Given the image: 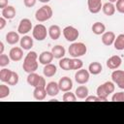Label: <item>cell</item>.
<instances>
[{"label":"cell","instance_id":"obj_1","mask_svg":"<svg viewBox=\"0 0 124 124\" xmlns=\"http://www.w3.org/2000/svg\"><path fill=\"white\" fill-rule=\"evenodd\" d=\"M38 58L39 56L36 51H29L23 60V70L28 74L35 72L38 69Z\"/></svg>","mask_w":124,"mask_h":124},{"label":"cell","instance_id":"obj_2","mask_svg":"<svg viewBox=\"0 0 124 124\" xmlns=\"http://www.w3.org/2000/svg\"><path fill=\"white\" fill-rule=\"evenodd\" d=\"M114 89H115V86L113 81H106L97 87L96 93H97V96L101 99V101L105 102L108 100V95L113 93Z\"/></svg>","mask_w":124,"mask_h":124},{"label":"cell","instance_id":"obj_3","mask_svg":"<svg viewBox=\"0 0 124 124\" xmlns=\"http://www.w3.org/2000/svg\"><path fill=\"white\" fill-rule=\"evenodd\" d=\"M69 54L74 58H78L80 56H83L87 52V46L83 43H73L70 45L68 48Z\"/></svg>","mask_w":124,"mask_h":124},{"label":"cell","instance_id":"obj_4","mask_svg":"<svg viewBox=\"0 0 124 124\" xmlns=\"http://www.w3.org/2000/svg\"><path fill=\"white\" fill-rule=\"evenodd\" d=\"M52 9L48 5H44L41 8H39L35 13V18L39 22H44L51 18L52 16Z\"/></svg>","mask_w":124,"mask_h":124},{"label":"cell","instance_id":"obj_5","mask_svg":"<svg viewBox=\"0 0 124 124\" xmlns=\"http://www.w3.org/2000/svg\"><path fill=\"white\" fill-rule=\"evenodd\" d=\"M27 83L33 87H37V86H46V82L45 78H43L42 76H39L38 74H36L35 72L28 74L27 76Z\"/></svg>","mask_w":124,"mask_h":124},{"label":"cell","instance_id":"obj_6","mask_svg":"<svg viewBox=\"0 0 124 124\" xmlns=\"http://www.w3.org/2000/svg\"><path fill=\"white\" fill-rule=\"evenodd\" d=\"M47 34H48V31L46 30V26L42 23H39L33 27L32 35H33V38L37 41H40V42L44 41L46 38Z\"/></svg>","mask_w":124,"mask_h":124},{"label":"cell","instance_id":"obj_7","mask_svg":"<svg viewBox=\"0 0 124 124\" xmlns=\"http://www.w3.org/2000/svg\"><path fill=\"white\" fill-rule=\"evenodd\" d=\"M63 36L68 42H75L78 38L79 32L74 26H66L63 29Z\"/></svg>","mask_w":124,"mask_h":124},{"label":"cell","instance_id":"obj_8","mask_svg":"<svg viewBox=\"0 0 124 124\" xmlns=\"http://www.w3.org/2000/svg\"><path fill=\"white\" fill-rule=\"evenodd\" d=\"M90 78V73L88 70L85 69H79L75 74V79L78 84H85L88 82Z\"/></svg>","mask_w":124,"mask_h":124},{"label":"cell","instance_id":"obj_9","mask_svg":"<svg viewBox=\"0 0 124 124\" xmlns=\"http://www.w3.org/2000/svg\"><path fill=\"white\" fill-rule=\"evenodd\" d=\"M111 79L120 89H124V71L123 70H117V69L114 70L111 73Z\"/></svg>","mask_w":124,"mask_h":124},{"label":"cell","instance_id":"obj_10","mask_svg":"<svg viewBox=\"0 0 124 124\" xmlns=\"http://www.w3.org/2000/svg\"><path fill=\"white\" fill-rule=\"evenodd\" d=\"M32 28H33V26H32L31 20L29 18H22L19 21V24L17 27V33H19L21 35H25L28 32H30Z\"/></svg>","mask_w":124,"mask_h":124},{"label":"cell","instance_id":"obj_11","mask_svg":"<svg viewBox=\"0 0 124 124\" xmlns=\"http://www.w3.org/2000/svg\"><path fill=\"white\" fill-rule=\"evenodd\" d=\"M58 85H59L60 90L63 92L71 91V89L73 88V80L69 77H63L59 79Z\"/></svg>","mask_w":124,"mask_h":124},{"label":"cell","instance_id":"obj_12","mask_svg":"<svg viewBox=\"0 0 124 124\" xmlns=\"http://www.w3.org/2000/svg\"><path fill=\"white\" fill-rule=\"evenodd\" d=\"M122 63V59L118 55H112L107 60V67L110 70H116L120 67Z\"/></svg>","mask_w":124,"mask_h":124},{"label":"cell","instance_id":"obj_13","mask_svg":"<svg viewBox=\"0 0 124 124\" xmlns=\"http://www.w3.org/2000/svg\"><path fill=\"white\" fill-rule=\"evenodd\" d=\"M9 56L11 58V60L15 61V62H17V61H20L23 57V51H22V48L21 47H18V46H15V47H12L10 52H9Z\"/></svg>","mask_w":124,"mask_h":124},{"label":"cell","instance_id":"obj_14","mask_svg":"<svg viewBox=\"0 0 124 124\" xmlns=\"http://www.w3.org/2000/svg\"><path fill=\"white\" fill-rule=\"evenodd\" d=\"M87 6L91 14H98L103 7L102 0H87Z\"/></svg>","mask_w":124,"mask_h":124},{"label":"cell","instance_id":"obj_15","mask_svg":"<svg viewBox=\"0 0 124 124\" xmlns=\"http://www.w3.org/2000/svg\"><path fill=\"white\" fill-rule=\"evenodd\" d=\"M46 93H47L48 96L54 97V96H56L59 93L60 88H59V85H58L57 82H55V81H49L46 84Z\"/></svg>","mask_w":124,"mask_h":124},{"label":"cell","instance_id":"obj_16","mask_svg":"<svg viewBox=\"0 0 124 124\" xmlns=\"http://www.w3.org/2000/svg\"><path fill=\"white\" fill-rule=\"evenodd\" d=\"M47 93L46 90V86H37L34 87V91H33V97L35 100L38 101H42L45 100L46 97Z\"/></svg>","mask_w":124,"mask_h":124},{"label":"cell","instance_id":"obj_17","mask_svg":"<svg viewBox=\"0 0 124 124\" xmlns=\"http://www.w3.org/2000/svg\"><path fill=\"white\" fill-rule=\"evenodd\" d=\"M115 34L112 32V31H107L105 32L103 35H102V43L107 46H109L111 45H113L114 43V40H115Z\"/></svg>","mask_w":124,"mask_h":124},{"label":"cell","instance_id":"obj_18","mask_svg":"<svg viewBox=\"0 0 124 124\" xmlns=\"http://www.w3.org/2000/svg\"><path fill=\"white\" fill-rule=\"evenodd\" d=\"M53 58H54V56L51 51H43L39 55V62L43 65H46V64L51 63Z\"/></svg>","mask_w":124,"mask_h":124},{"label":"cell","instance_id":"obj_19","mask_svg":"<svg viewBox=\"0 0 124 124\" xmlns=\"http://www.w3.org/2000/svg\"><path fill=\"white\" fill-rule=\"evenodd\" d=\"M47 31H48V36L53 41L58 40L60 38V36H61V28L58 25H56V24L49 26V28L47 29Z\"/></svg>","mask_w":124,"mask_h":124},{"label":"cell","instance_id":"obj_20","mask_svg":"<svg viewBox=\"0 0 124 124\" xmlns=\"http://www.w3.org/2000/svg\"><path fill=\"white\" fill-rule=\"evenodd\" d=\"M20 41L19 33H16V31H10L6 34V42L9 45H16Z\"/></svg>","mask_w":124,"mask_h":124},{"label":"cell","instance_id":"obj_21","mask_svg":"<svg viewBox=\"0 0 124 124\" xmlns=\"http://www.w3.org/2000/svg\"><path fill=\"white\" fill-rule=\"evenodd\" d=\"M19 43H20L21 48H22V49H25V50H29V49H31L32 46H33V39H32L30 36H27V35L23 36V37L20 39Z\"/></svg>","mask_w":124,"mask_h":124},{"label":"cell","instance_id":"obj_22","mask_svg":"<svg viewBox=\"0 0 124 124\" xmlns=\"http://www.w3.org/2000/svg\"><path fill=\"white\" fill-rule=\"evenodd\" d=\"M57 72V68L54 64L52 63H49V64H46L45 65L44 69H43V73H44V76L46 77V78H51L53 77Z\"/></svg>","mask_w":124,"mask_h":124},{"label":"cell","instance_id":"obj_23","mask_svg":"<svg viewBox=\"0 0 124 124\" xmlns=\"http://www.w3.org/2000/svg\"><path fill=\"white\" fill-rule=\"evenodd\" d=\"M16 9L13 6H7L4 9H2V16H4L6 19H12L16 16Z\"/></svg>","mask_w":124,"mask_h":124},{"label":"cell","instance_id":"obj_24","mask_svg":"<svg viewBox=\"0 0 124 124\" xmlns=\"http://www.w3.org/2000/svg\"><path fill=\"white\" fill-rule=\"evenodd\" d=\"M51 52L54 56V58L56 59H61L64 57L65 53H66V49L64 46H60V45H57V46H54L52 48H51Z\"/></svg>","mask_w":124,"mask_h":124},{"label":"cell","instance_id":"obj_25","mask_svg":"<svg viewBox=\"0 0 124 124\" xmlns=\"http://www.w3.org/2000/svg\"><path fill=\"white\" fill-rule=\"evenodd\" d=\"M102 10H103V13H104L106 16H111L114 15L116 9H115V6L113 5V3H111V2H107V3H105V4L103 5Z\"/></svg>","mask_w":124,"mask_h":124},{"label":"cell","instance_id":"obj_26","mask_svg":"<svg viewBox=\"0 0 124 124\" xmlns=\"http://www.w3.org/2000/svg\"><path fill=\"white\" fill-rule=\"evenodd\" d=\"M88 71L92 75H99L103 71V66L100 62H92L88 66Z\"/></svg>","mask_w":124,"mask_h":124},{"label":"cell","instance_id":"obj_27","mask_svg":"<svg viewBox=\"0 0 124 124\" xmlns=\"http://www.w3.org/2000/svg\"><path fill=\"white\" fill-rule=\"evenodd\" d=\"M92 32L95 34V35H103L106 31V26L103 22H100V21H97L95 23H93L92 27Z\"/></svg>","mask_w":124,"mask_h":124},{"label":"cell","instance_id":"obj_28","mask_svg":"<svg viewBox=\"0 0 124 124\" xmlns=\"http://www.w3.org/2000/svg\"><path fill=\"white\" fill-rule=\"evenodd\" d=\"M75 94H76L77 98L82 100V99H85V98L89 95V90H88V88H87L85 85H80V86H78V87L76 89Z\"/></svg>","mask_w":124,"mask_h":124},{"label":"cell","instance_id":"obj_29","mask_svg":"<svg viewBox=\"0 0 124 124\" xmlns=\"http://www.w3.org/2000/svg\"><path fill=\"white\" fill-rule=\"evenodd\" d=\"M114 48L117 50H123L124 49V34H119L113 43Z\"/></svg>","mask_w":124,"mask_h":124},{"label":"cell","instance_id":"obj_30","mask_svg":"<svg viewBox=\"0 0 124 124\" xmlns=\"http://www.w3.org/2000/svg\"><path fill=\"white\" fill-rule=\"evenodd\" d=\"M83 66V62L79 58H72L70 59V68L71 70H79Z\"/></svg>","mask_w":124,"mask_h":124},{"label":"cell","instance_id":"obj_31","mask_svg":"<svg viewBox=\"0 0 124 124\" xmlns=\"http://www.w3.org/2000/svg\"><path fill=\"white\" fill-rule=\"evenodd\" d=\"M12 73H13L12 70L3 68V69L0 71V80H1L2 82H8L9 78H10L11 76H12Z\"/></svg>","mask_w":124,"mask_h":124},{"label":"cell","instance_id":"obj_32","mask_svg":"<svg viewBox=\"0 0 124 124\" xmlns=\"http://www.w3.org/2000/svg\"><path fill=\"white\" fill-rule=\"evenodd\" d=\"M59 67L64 71L71 70V68H70V58H67V57L61 58L59 60Z\"/></svg>","mask_w":124,"mask_h":124},{"label":"cell","instance_id":"obj_33","mask_svg":"<svg viewBox=\"0 0 124 124\" xmlns=\"http://www.w3.org/2000/svg\"><path fill=\"white\" fill-rule=\"evenodd\" d=\"M62 99L64 102H75L77 100V96H76V94L72 93L71 91H67L63 94Z\"/></svg>","mask_w":124,"mask_h":124},{"label":"cell","instance_id":"obj_34","mask_svg":"<svg viewBox=\"0 0 124 124\" xmlns=\"http://www.w3.org/2000/svg\"><path fill=\"white\" fill-rule=\"evenodd\" d=\"M10 95V88L6 84L0 85V99H4Z\"/></svg>","mask_w":124,"mask_h":124},{"label":"cell","instance_id":"obj_35","mask_svg":"<svg viewBox=\"0 0 124 124\" xmlns=\"http://www.w3.org/2000/svg\"><path fill=\"white\" fill-rule=\"evenodd\" d=\"M18 79H19V78H18V75H17V73H16V72H14L13 71V73H12V76H11V78H9V80H8V84L9 85H16L17 83H18Z\"/></svg>","mask_w":124,"mask_h":124},{"label":"cell","instance_id":"obj_36","mask_svg":"<svg viewBox=\"0 0 124 124\" xmlns=\"http://www.w3.org/2000/svg\"><path fill=\"white\" fill-rule=\"evenodd\" d=\"M10 60H11V58L7 54H4V53L0 54V66L1 67L4 68V67L8 66L10 64Z\"/></svg>","mask_w":124,"mask_h":124},{"label":"cell","instance_id":"obj_37","mask_svg":"<svg viewBox=\"0 0 124 124\" xmlns=\"http://www.w3.org/2000/svg\"><path fill=\"white\" fill-rule=\"evenodd\" d=\"M111 101L113 102H124V92H116L112 95Z\"/></svg>","mask_w":124,"mask_h":124},{"label":"cell","instance_id":"obj_38","mask_svg":"<svg viewBox=\"0 0 124 124\" xmlns=\"http://www.w3.org/2000/svg\"><path fill=\"white\" fill-rule=\"evenodd\" d=\"M115 9L120 14H124V0H117Z\"/></svg>","mask_w":124,"mask_h":124},{"label":"cell","instance_id":"obj_39","mask_svg":"<svg viewBox=\"0 0 124 124\" xmlns=\"http://www.w3.org/2000/svg\"><path fill=\"white\" fill-rule=\"evenodd\" d=\"M36 2L37 0H23V3H24V6L27 7V8H32L36 5Z\"/></svg>","mask_w":124,"mask_h":124},{"label":"cell","instance_id":"obj_40","mask_svg":"<svg viewBox=\"0 0 124 124\" xmlns=\"http://www.w3.org/2000/svg\"><path fill=\"white\" fill-rule=\"evenodd\" d=\"M85 101H87V102H97V101H101V99L96 95V96H87L86 98H85Z\"/></svg>","mask_w":124,"mask_h":124},{"label":"cell","instance_id":"obj_41","mask_svg":"<svg viewBox=\"0 0 124 124\" xmlns=\"http://www.w3.org/2000/svg\"><path fill=\"white\" fill-rule=\"evenodd\" d=\"M6 23H7V19L4 17V16H1L0 17V29H4V27L6 26Z\"/></svg>","mask_w":124,"mask_h":124},{"label":"cell","instance_id":"obj_42","mask_svg":"<svg viewBox=\"0 0 124 124\" xmlns=\"http://www.w3.org/2000/svg\"><path fill=\"white\" fill-rule=\"evenodd\" d=\"M8 1L9 0H0V8L4 9L5 7H7L8 6Z\"/></svg>","mask_w":124,"mask_h":124},{"label":"cell","instance_id":"obj_43","mask_svg":"<svg viewBox=\"0 0 124 124\" xmlns=\"http://www.w3.org/2000/svg\"><path fill=\"white\" fill-rule=\"evenodd\" d=\"M4 53V44L3 42H0V54Z\"/></svg>","mask_w":124,"mask_h":124},{"label":"cell","instance_id":"obj_44","mask_svg":"<svg viewBox=\"0 0 124 124\" xmlns=\"http://www.w3.org/2000/svg\"><path fill=\"white\" fill-rule=\"evenodd\" d=\"M40 2H42V3H47V2H49L50 0H39Z\"/></svg>","mask_w":124,"mask_h":124},{"label":"cell","instance_id":"obj_45","mask_svg":"<svg viewBox=\"0 0 124 124\" xmlns=\"http://www.w3.org/2000/svg\"><path fill=\"white\" fill-rule=\"evenodd\" d=\"M117 0H108V2H111V3H116Z\"/></svg>","mask_w":124,"mask_h":124}]
</instances>
